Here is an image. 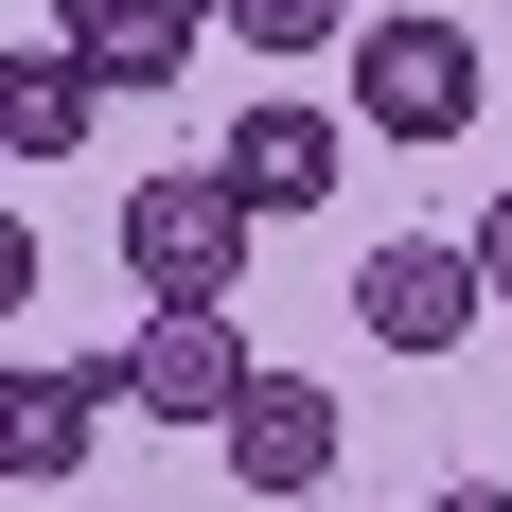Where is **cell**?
<instances>
[{
	"instance_id": "obj_1",
	"label": "cell",
	"mask_w": 512,
	"mask_h": 512,
	"mask_svg": "<svg viewBox=\"0 0 512 512\" xmlns=\"http://www.w3.org/2000/svg\"><path fill=\"white\" fill-rule=\"evenodd\" d=\"M248 230L265 212L230 195V159H177V177L124 195V283L142 301H248Z\"/></svg>"
},
{
	"instance_id": "obj_2",
	"label": "cell",
	"mask_w": 512,
	"mask_h": 512,
	"mask_svg": "<svg viewBox=\"0 0 512 512\" xmlns=\"http://www.w3.org/2000/svg\"><path fill=\"white\" fill-rule=\"evenodd\" d=\"M477 89H495V53H477L460 18H371L354 36V124L371 142H460Z\"/></svg>"
},
{
	"instance_id": "obj_3",
	"label": "cell",
	"mask_w": 512,
	"mask_h": 512,
	"mask_svg": "<svg viewBox=\"0 0 512 512\" xmlns=\"http://www.w3.org/2000/svg\"><path fill=\"white\" fill-rule=\"evenodd\" d=\"M477 318H495L477 230H389V248L354 265V336H371V354H460Z\"/></svg>"
},
{
	"instance_id": "obj_4",
	"label": "cell",
	"mask_w": 512,
	"mask_h": 512,
	"mask_svg": "<svg viewBox=\"0 0 512 512\" xmlns=\"http://www.w3.org/2000/svg\"><path fill=\"white\" fill-rule=\"evenodd\" d=\"M248 389H265V354H248L230 301H142V336H124V407H142V424H195V442H212Z\"/></svg>"
},
{
	"instance_id": "obj_5",
	"label": "cell",
	"mask_w": 512,
	"mask_h": 512,
	"mask_svg": "<svg viewBox=\"0 0 512 512\" xmlns=\"http://www.w3.org/2000/svg\"><path fill=\"white\" fill-rule=\"evenodd\" d=\"M212 460L248 477V495H318V477H336V389H318V371H265L248 407L212 424Z\"/></svg>"
},
{
	"instance_id": "obj_6",
	"label": "cell",
	"mask_w": 512,
	"mask_h": 512,
	"mask_svg": "<svg viewBox=\"0 0 512 512\" xmlns=\"http://www.w3.org/2000/svg\"><path fill=\"white\" fill-rule=\"evenodd\" d=\"M212 159H230V195H248V212H318L336 177H354V124H336V106H248Z\"/></svg>"
},
{
	"instance_id": "obj_7",
	"label": "cell",
	"mask_w": 512,
	"mask_h": 512,
	"mask_svg": "<svg viewBox=\"0 0 512 512\" xmlns=\"http://www.w3.org/2000/svg\"><path fill=\"white\" fill-rule=\"evenodd\" d=\"M106 407H124V371H18L0 389V477H89V442H106Z\"/></svg>"
},
{
	"instance_id": "obj_8",
	"label": "cell",
	"mask_w": 512,
	"mask_h": 512,
	"mask_svg": "<svg viewBox=\"0 0 512 512\" xmlns=\"http://www.w3.org/2000/svg\"><path fill=\"white\" fill-rule=\"evenodd\" d=\"M89 106H106V71L71 36H18V53H0V159H18V177H53V159L89 142Z\"/></svg>"
},
{
	"instance_id": "obj_9",
	"label": "cell",
	"mask_w": 512,
	"mask_h": 512,
	"mask_svg": "<svg viewBox=\"0 0 512 512\" xmlns=\"http://www.w3.org/2000/svg\"><path fill=\"white\" fill-rule=\"evenodd\" d=\"M195 36H230V0H71V53H89L106 89H177Z\"/></svg>"
},
{
	"instance_id": "obj_10",
	"label": "cell",
	"mask_w": 512,
	"mask_h": 512,
	"mask_svg": "<svg viewBox=\"0 0 512 512\" xmlns=\"http://www.w3.org/2000/svg\"><path fill=\"white\" fill-rule=\"evenodd\" d=\"M230 36H248V53H354L371 18H354V0H230Z\"/></svg>"
},
{
	"instance_id": "obj_11",
	"label": "cell",
	"mask_w": 512,
	"mask_h": 512,
	"mask_svg": "<svg viewBox=\"0 0 512 512\" xmlns=\"http://www.w3.org/2000/svg\"><path fill=\"white\" fill-rule=\"evenodd\" d=\"M477 265H495V301H512V177H495V212H477Z\"/></svg>"
},
{
	"instance_id": "obj_12",
	"label": "cell",
	"mask_w": 512,
	"mask_h": 512,
	"mask_svg": "<svg viewBox=\"0 0 512 512\" xmlns=\"http://www.w3.org/2000/svg\"><path fill=\"white\" fill-rule=\"evenodd\" d=\"M424 512H512V495H495V477H460V495H424Z\"/></svg>"
}]
</instances>
